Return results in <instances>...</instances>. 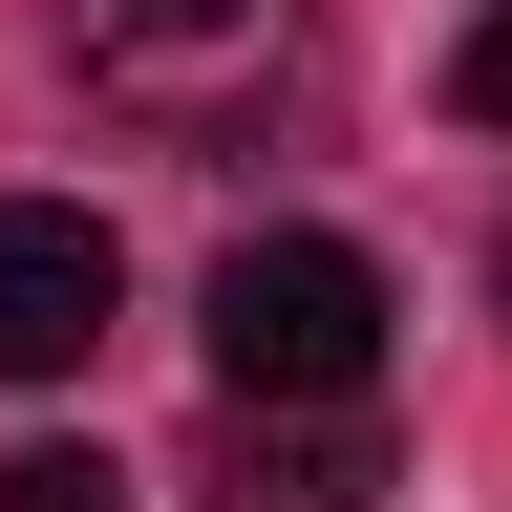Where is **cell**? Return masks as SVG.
<instances>
[{
	"label": "cell",
	"instance_id": "1",
	"mask_svg": "<svg viewBox=\"0 0 512 512\" xmlns=\"http://www.w3.org/2000/svg\"><path fill=\"white\" fill-rule=\"evenodd\" d=\"M64 64L150 128H235L299 86V0H64Z\"/></svg>",
	"mask_w": 512,
	"mask_h": 512
},
{
	"label": "cell",
	"instance_id": "2",
	"mask_svg": "<svg viewBox=\"0 0 512 512\" xmlns=\"http://www.w3.org/2000/svg\"><path fill=\"white\" fill-rule=\"evenodd\" d=\"M192 320H214V384H384V256L363 235H235Z\"/></svg>",
	"mask_w": 512,
	"mask_h": 512
},
{
	"label": "cell",
	"instance_id": "3",
	"mask_svg": "<svg viewBox=\"0 0 512 512\" xmlns=\"http://www.w3.org/2000/svg\"><path fill=\"white\" fill-rule=\"evenodd\" d=\"M192 491L214 512H363L384 491V427H363V384H214Z\"/></svg>",
	"mask_w": 512,
	"mask_h": 512
},
{
	"label": "cell",
	"instance_id": "4",
	"mask_svg": "<svg viewBox=\"0 0 512 512\" xmlns=\"http://www.w3.org/2000/svg\"><path fill=\"white\" fill-rule=\"evenodd\" d=\"M107 320H128L107 214H86V192H0V384H64Z\"/></svg>",
	"mask_w": 512,
	"mask_h": 512
},
{
	"label": "cell",
	"instance_id": "5",
	"mask_svg": "<svg viewBox=\"0 0 512 512\" xmlns=\"http://www.w3.org/2000/svg\"><path fill=\"white\" fill-rule=\"evenodd\" d=\"M0 512H128V470H107V448H22V470H0Z\"/></svg>",
	"mask_w": 512,
	"mask_h": 512
},
{
	"label": "cell",
	"instance_id": "6",
	"mask_svg": "<svg viewBox=\"0 0 512 512\" xmlns=\"http://www.w3.org/2000/svg\"><path fill=\"white\" fill-rule=\"evenodd\" d=\"M448 107H470V128H512V0H491L470 43H448Z\"/></svg>",
	"mask_w": 512,
	"mask_h": 512
},
{
	"label": "cell",
	"instance_id": "7",
	"mask_svg": "<svg viewBox=\"0 0 512 512\" xmlns=\"http://www.w3.org/2000/svg\"><path fill=\"white\" fill-rule=\"evenodd\" d=\"M491 299H512V235H491Z\"/></svg>",
	"mask_w": 512,
	"mask_h": 512
}]
</instances>
